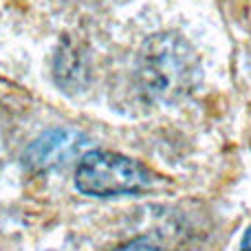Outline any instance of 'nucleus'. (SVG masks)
<instances>
[{
  "mask_svg": "<svg viewBox=\"0 0 251 251\" xmlns=\"http://www.w3.org/2000/svg\"><path fill=\"white\" fill-rule=\"evenodd\" d=\"M137 77L152 101L178 104L201 82V60L192 44L176 33H156L137 55Z\"/></svg>",
  "mask_w": 251,
  "mask_h": 251,
  "instance_id": "obj_1",
  "label": "nucleus"
},
{
  "mask_svg": "<svg viewBox=\"0 0 251 251\" xmlns=\"http://www.w3.org/2000/svg\"><path fill=\"white\" fill-rule=\"evenodd\" d=\"M240 251H251V227L245 231L243 243H240Z\"/></svg>",
  "mask_w": 251,
  "mask_h": 251,
  "instance_id": "obj_6",
  "label": "nucleus"
},
{
  "mask_svg": "<svg viewBox=\"0 0 251 251\" xmlns=\"http://www.w3.org/2000/svg\"><path fill=\"white\" fill-rule=\"evenodd\" d=\"M113 251H163V247H161L156 240L143 236V238H134L126 245H119V247L113 249Z\"/></svg>",
  "mask_w": 251,
  "mask_h": 251,
  "instance_id": "obj_5",
  "label": "nucleus"
},
{
  "mask_svg": "<svg viewBox=\"0 0 251 251\" xmlns=\"http://www.w3.org/2000/svg\"><path fill=\"white\" fill-rule=\"evenodd\" d=\"M53 75L60 88L69 93H77L79 88L86 86L88 77V62L82 49L71 40H62L60 49L55 53V64H53Z\"/></svg>",
  "mask_w": 251,
  "mask_h": 251,
  "instance_id": "obj_4",
  "label": "nucleus"
},
{
  "mask_svg": "<svg viewBox=\"0 0 251 251\" xmlns=\"http://www.w3.org/2000/svg\"><path fill=\"white\" fill-rule=\"evenodd\" d=\"M154 174L143 163L113 150H88L75 170V187L93 199L134 196L152 190Z\"/></svg>",
  "mask_w": 251,
  "mask_h": 251,
  "instance_id": "obj_2",
  "label": "nucleus"
},
{
  "mask_svg": "<svg viewBox=\"0 0 251 251\" xmlns=\"http://www.w3.org/2000/svg\"><path fill=\"white\" fill-rule=\"evenodd\" d=\"M88 146V137L75 128H51L42 132L25 150V168L33 174H44L73 161Z\"/></svg>",
  "mask_w": 251,
  "mask_h": 251,
  "instance_id": "obj_3",
  "label": "nucleus"
}]
</instances>
